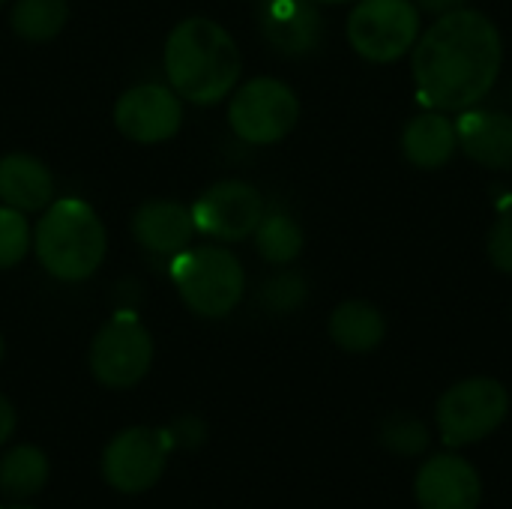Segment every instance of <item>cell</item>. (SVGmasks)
Instances as JSON below:
<instances>
[{
  "instance_id": "obj_1",
  "label": "cell",
  "mask_w": 512,
  "mask_h": 509,
  "mask_svg": "<svg viewBox=\"0 0 512 509\" xmlns=\"http://www.w3.org/2000/svg\"><path fill=\"white\" fill-rule=\"evenodd\" d=\"M498 24L471 6L438 15L411 48L417 96L435 111H468L489 96L501 75Z\"/></svg>"
},
{
  "instance_id": "obj_2",
  "label": "cell",
  "mask_w": 512,
  "mask_h": 509,
  "mask_svg": "<svg viewBox=\"0 0 512 509\" xmlns=\"http://www.w3.org/2000/svg\"><path fill=\"white\" fill-rule=\"evenodd\" d=\"M240 72V48L222 24L195 15L168 33L165 75L180 99L192 105H216L234 93Z\"/></svg>"
},
{
  "instance_id": "obj_3",
  "label": "cell",
  "mask_w": 512,
  "mask_h": 509,
  "mask_svg": "<svg viewBox=\"0 0 512 509\" xmlns=\"http://www.w3.org/2000/svg\"><path fill=\"white\" fill-rule=\"evenodd\" d=\"M33 246L48 276L60 282H84L102 267L108 234L99 213L87 201L60 198L45 207Z\"/></svg>"
},
{
  "instance_id": "obj_4",
  "label": "cell",
  "mask_w": 512,
  "mask_h": 509,
  "mask_svg": "<svg viewBox=\"0 0 512 509\" xmlns=\"http://www.w3.org/2000/svg\"><path fill=\"white\" fill-rule=\"evenodd\" d=\"M168 273L186 309L201 318L231 315L246 291V273L237 255L222 246H189L171 258Z\"/></svg>"
},
{
  "instance_id": "obj_5",
  "label": "cell",
  "mask_w": 512,
  "mask_h": 509,
  "mask_svg": "<svg viewBox=\"0 0 512 509\" xmlns=\"http://www.w3.org/2000/svg\"><path fill=\"white\" fill-rule=\"evenodd\" d=\"M507 414H510V393L501 381L465 378L438 399L435 423L447 447H468L498 432Z\"/></svg>"
},
{
  "instance_id": "obj_6",
  "label": "cell",
  "mask_w": 512,
  "mask_h": 509,
  "mask_svg": "<svg viewBox=\"0 0 512 509\" xmlns=\"http://www.w3.org/2000/svg\"><path fill=\"white\" fill-rule=\"evenodd\" d=\"M228 123L246 144H276L300 123V99L285 81L258 75L231 93Z\"/></svg>"
},
{
  "instance_id": "obj_7",
  "label": "cell",
  "mask_w": 512,
  "mask_h": 509,
  "mask_svg": "<svg viewBox=\"0 0 512 509\" xmlns=\"http://www.w3.org/2000/svg\"><path fill=\"white\" fill-rule=\"evenodd\" d=\"M420 39L414 0H357L348 15V42L369 63H396Z\"/></svg>"
},
{
  "instance_id": "obj_8",
  "label": "cell",
  "mask_w": 512,
  "mask_h": 509,
  "mask_svg": "<svg viewBox=\"0 0 512 509\" xmlns=\"http://www.w3.org/2000/svg\"><path fill=\"white\" fill-rule=\"evenodd\" d=\"M153 339L132 312H117L90 342V372L108 390H129L150 372Z\"/></svg>"
},
{
  "instance_id": "obj_9",
  "label": "cell",
  "mask_w": 512,
  "mask_h": 509,
  "mask_svg": "<svg viewBox=\"0 0 512 509\" xmlns=\"http://www.w3.org/2000/svg\"><path fill=\"white\" fill-rule=\"evenodd\" d=\"M168 450V432L150 426L123 429L102 453V477L120 495H141L159 483L168 462Z\"/></svg>"
},
{
  "instance_id": "obj_10",
  "label": "cell",
  "mask_w": 512,
  "mask_h": 509,
  "mask_svg": "<svg viewBox=\"0 0 512 509\" xmlns=\"http://www.w3.org/2000/svg\"><path fill=\"white\" fill-rule=\"evenodd\" d=\"M195 228L216 240H246L264 219V198L252 183L219 180L192 204Z\"/></svg>"
},
{
  "instance_id": "obj_11",
  "label": "cell",
  "mask_w": 512,
  "mask_h": 509,
  "mask_svg": "<svg viewBox=\"0 0 512 509\" xmlns=\"http://www.w3.org/2000/svg\"><path fill=\"white\" fill-rule=\"evenodd\" d=\"M183 123V99L165 84H138L114 105V126L135 144H162Z\"/></svg>"
},
{
  "instance_id": "obj_12",
  "label": "cell",
  "mask_w": 512,
  "mask_h": 509,
  "mask_svg": "<svg viewBox=\"0 0 512 509\" xmlns=\"http://www.w3.org/2000/svg\"><path fill=\"white\" fill-rule=\"evenodd\" d=\"M414 498L420 509H477L483 501V480L468 459L438 453L417 471Z\"/></svg>"
},
{
  "instance_id": "obj_13",
  "label": "cell",
  "mask_w": 512,
  "mask_h": 509,
  "mask_svg": "<svg viewBox=\"0 0 512 509\" xmlns=\"http://www.w3.org/2000/svg\"><path fill=\"white\" fill-rule=\"evenodd\" d=\"M258 21L264 39L288 57L312 54L321 45L324 24L315 0H267Z\"/></svg>"
},
{
  "instance_id": "obj_14",
  "label": "cell",
  "mask_w": 512,
  "mask_h": 509,
  "mask_svg": "<svg viewBox=\"0 0 512 509\" xmlns=\"http://www.w3.org/2000/svg\"><path fill=\"white\" fill-rule=\"evenodd\" d=\"M195 231L198 228L192 219V207L180 201L153 198V201H144L132 213V234L153 255L174 258L177 252L189 249Z\"/></svg>"
},
{
  "instance_id": "obj_15",
  "label": "cell",
  "mask_w": 512,
  "mask_h": 509,
  "mask_svg": "<svg viewBox=\"0 0 512 509\" xmlns=\"http://www.w3.org/2000/svg\"><path fill=\"white\" fill-rule=\"evenodd\" d=\"M459 150L489 168V171H510L512 168V114L507 111H465L456 120Z\"/></svg>"
},
{
  "instance_id": "obj_16",
  "label": "cell",
  "mask_w": 512,
  "mask_h": 509,
  "mask_svg": "<svg viewBox=\"0 0 512 509\" xmlns=\"http://www.w3.org/2000/svg\"><path fill=\"white\" fill-rule=\"evenodd\" d=\"M459 150V132L456 120H450L444 111H426L405 123L402 129V153L414 168L435 171L447 165Z\"/></svg>"
},
{
  "instance_id": "obj_17",
  "label": "cell",
  "mask_w": 512,
  "mask_h": 509,
  "mask_svg": "<svg viewBox=\"0 0 512 509\" xmlns=\"http://www.w3.org/2000/svg\"><path fill=\"white\" fill-rule=\"evenodd\" d=\"M54 180L45 162L30 153H6L0 159V201L21 213H36L51 204Z\"/></svg>"
},
{
  "instance_id": "obj_18",
  "label": "cell",
  "mask_w": 512,
  "mask_h": 509,
  "mask_svg": "<svg viewBox=\"0 0 512 509\" xmlns=\"http://www.w3.org/2000/svg\"><path fill=\"white\" fill-rule=\"evenodd\" d=\"M330 339L348 351V354H372L384 336H387V321L378 306L369 300H345L333 309L330 315Z\"/></svg>"
},
{
  "instance_id": "obj_19",
  "label": "cell",
  "mask_w": 512,
  "mask_h": 509,
  "mask_svg": "<svg viewBox=\"0 0 512 509\" xmlns=\"http://www.w3.org/2000/svg\"><path fill=\"white\" fill-rule=\"evenodd\" d=\"M51 474L48 456L33 444H18L0 459V492L12 501L33 498L45 489Z\"/></svg>"
},
{
  "instance_id": "obj_20",
  "label": "cell",
  "mask_w": 512,
  "mask_h": 509,
  "mask_svg": "<svg viewBox=\"0 0 512 509\" xmlns=\"http://www.w3.org/2000/svg\"><path fill=\"white\" fill-rule=\"evenodd\" d=\"M69 21L66 0H15L9 24L15 36L27 42H48L54 39Z\"/></svg>"
},
{
  "instance_id": "obj_21",
  "label": "cell",
  "mask_w": 512,
  "mask_h": 509,
  "mask_svg": "<svg viewBox=\"0 0 512 509\" xmlns=\"http://www.w3.org/2000/svg\"><path fill=\"white\" fill-rule=\"evenodd\" d=\"M255 246L267 264H294L303 252V228L288 213H264L261 225L255 228Z\"/></svg>"
},
{
  "instance_id": "obj_22",
  "label": "cell",
  "mask_w": 512,
  "mask_h": 509,
  "mask_svg": "<svg viewBox=\"0 0 512 509\" xmlns=\"http://www.w3.org/2000/svg\"><path fill=\"white\" fill-rule=\"evenodd\" d=\"M429 441H432V435H429L426 423L414 414L396 411L381 423V444L393 456H405V459L420 456L429 450Z\"/></svg>"
},
{
  "instance_id": "obj_23",
  "label": "cell",
  "mask_w": 512,
  "mask_h": 509,
  "mask_svg": "<svg viewBox=\"0 0 512 509\" xmlns=\"http://www.w3.org/2000/svg\"><path fill=\"white\" fill-rule=\"evenodd\" d=\"M30 249V225L21 210L0 204V270L24 261Z\"/></svg>"
},
{
  "instance_id": "obj_24",
  "label": "cell",
  "mask_w": 512,
  "mask_h": 509,
  "mask_svg": "<svg viewBox=\"0 0 512 509\" xmlns=\"http://www.w3.org/2000/svg\"><path fill=\"white\" fill-rule=\"evenodd\" d=\"M261 300L273 309V312H294L297 306H303L306 300V282L297 273H279L276 279H270L261 291Z\"/></svg>"
},
{
  "instance_id": "obj_25",
  "label": "cell",
  "mask_w": 512,
  "mask_h": 509,
  "mask_svg": "<svg viewBox=\"0 0 512 509\" xmlns=\"http://www.w3.org/2000/svg\"><path fill=\"white\" fill-rule=\"evenodd\" d=\"M489 258L501 273L512 276V198L498 210V219L489 231Z\"/></svg>"
},
{
  "instance_id": "obj_26",
  "label": "cell",
  "mask_w": 512,
  "mask_h": 509,
  "mask_svg": "<svg viewBox=\"0 0 512 509\" xmlns=\"http://www.w3.org/2000/svg\"><path fill=\"white\" fill-rule=\"evenodd\" d=\"M15 432V408L9 405L6 396H0V447L12 438Z\"/></svg>"
},
{
  "instance_id": "obj_27",
  "label": "cell",
  "mask_w": 512,
  "mask_h": 509,
  "mask_svg": "<svg viewBox=\"0 0 512 509\" xmlns=\"http://www.w3.org/2000/svg\"><path fill=\"white\" fill-rule=\"evenodd\" d=\"M420 6V12H435V15H444V12H453V9H462L468 0H414Z\"/></svg>"
},
{
  "instance_id": "obj_28",
  "label": "cell",
  "mask_w": 512,
  "mask_h": 509,
  "mask_svg": "<svg viewBox=\"0 0 512 509\" xmlns=\"http://www.w3.org/2000/svg\"><path fill=\"white\" fill-rule=\"evenodd\" d=\"M315 3H351V0H315Z\"/></svg>"
},
{
  "instance_id": "obj_29",
  "label": "cell",
  "mask_w": 512,
  "mask_h": 509,
  "mask_svg": "<svg viewBox=\"0 0 512 509\" xmlns=\"http://www.w3.org/2000/svg\"><path fill=\"white\" fill-rule=\"evenodd\" d=\"M0 360H3V336H0Z\"/></svg>"
},
{
  "instance_id": "obj_30",
  "label": "cell",
  "mask_w": 512,
  "mask_h": 509,
  "mask_svg": "<svg viewBox=\"0 0 512 509\" xmlns=\"http://www.w3.org/2000/svg\"><path fill=\"white\" fill-rule=\"evenodd\" d=\"M6 509H33V507H21V504H18V507H6Z\"/></svg>"
},
{
  "instance_id": "obj_31",
  "label": "cell",
  "mask_w": 512,
  "mask_h": 509,
  "mask_svg": "<svg viewBox=\"0 0 512 509\" xmlns=\"http://www.w3.org/2000/svg\"><path fill=\"white\" fill-rule=\"evenodd\" d=\"M3 3H6V0H0V6H3Z\"/></svg>"
}]
</instances>
